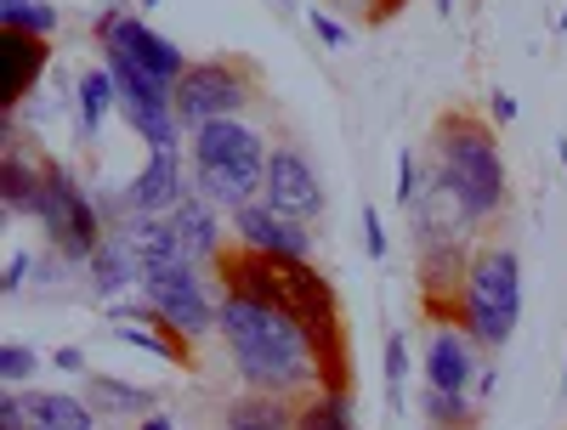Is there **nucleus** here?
Segmentation results:
<instances>
[{
  "mask_svg": "<svg viewBox=\"0 0 567 430\" xmlns=\"http://www.w3.org/2000/svg\"><path fill=\"white\" fill-rule=\"evenodd\" d=\"M227 290H245L278 312H290L318 346V363H323V386L329 391H352L347 379V323H341V301H336V283H329L312 261H290V255H256L245 244L221 250L216 261Z\"/></svg>",
  "mask_w": 567,
  "mask_h": 430,
  "instance_id": "f257e3e1",
  "label": "nucleus"
},
{
  "mask_svg": "<svg viewBox=\"0 0 567 430\" xmlns=\"http://www.w3.org/2000/svg\"><path fill=\"white\" fill-rule=\"evenodd\" d=\"M216 334L239 368V379L250 391H267V397H312L323 386V363H318V346L312 334L245 290H227L221 295V317H216Z\"/></svg>",
  "mask_w": 567,
  "mask_h": 430,
  "instance_id": "f03ea898",
  "label": "nucleus"
},
{
  "mask_svg": "<svg viewBox=\"0 0 567 430\" xmlns=\"http://www.w3.org/2000/svg\"><path fill=\"white\" fill-rule=\"evenodd\" d=\"M432 176L465 204L471 221H494V216L505 210V199H511L499 141H494L488 119L465 114V108H454V114L437 119V136H432Z\"/></svg>",
  "mask_w": 567,
  "mask_h": 430,
  "instance_id": "7ed1b4c3",
  "label": "nucleus"
},
{
  "mask_svg": "<svg viewBox=\"0 0 567 430\" xmlns=\"http://www.w3.org/2000/svg\"><path fill=\"white\" fill-rule=\"evenodd\" d=\"M187 170H194V187L216 204V210H245L261 199L267 181V136L245 119H210L199 130H187Z\"/></svg>",
  "mask_w": 567,
  "mask_h": 430,
  "instance_id": "20e7f679",
  "label": "nucleus"
},
{
  "mask_svg": "<svg viewBox=\"0 0 567 430\" xmlns=\"http://www.w3.org/2000/svg\"><path fill=\"white\" fill-rule=\"evenodd\" d=\"M460 323L471 328V340L505 352L516 323H523V255L511 244H483L471 250V272L460 290Z\"/></svg>",
  "mask_w": 567,
  "mask_h": 430,
  "instance_id": "39448f33",
  "label": "nucleus"
},
{
  "mask_svg": "<svg viewBox=\"0 0 567 430\" xmlns=\"http://www.w3.org/2000/svg\"><path fill=\"white\" fill-rule=\"evenodd\" d=\"M40 232H45V250H63L74 266H85L97 255V244L109 238V221L97 210V193H85L74 181L69 165L45 159V187H40V210H34Z\"/></svg>",
  "mask_w": 567,
  "mask_h": 430,
  "instance_id": "423d86ee",
  "label": "nucleus"
},
{
  "mask_svg": "<svg viewBox=\"0 0 567 430\" xmlns=\"http://www.w3.org/2000/svg\"><path fill=\"white\" fill-rule=\"evenodd\" d=\"M261 91V74L239 57H210V63H187L176 80V119L182 130H199L210 119H239Z\"/></svg>",
  "mask_w": 567,
  "mask_h": 430,
  "instance_id": "0eeeda50",
  "label": "nucleus"
},
{
  "mask_svg": "<svg viewBox=\"0 0 567 430\" xmlns=\"http://www.w3.org/2000/svg\"><path fill=\"white\" fill-rule=\"evenodd\" d=\"M142 295L159 306V317L182 334V340H199V334H210L216 317H221V301H210L199 266H165V272H148V277H142Z\"/></svg>",
  "mask_w": 567,
  "mask_h": 430,
  "instance_id": "6e6552de",
  "label": "nucleus"
},
{
  "mask_svg": "<svg viewBox=\"0 0 567 430\" xmlns=\"http://www.w3.org/2000/svg\"><path fill=\"white\" fill-rule=\"evenodd\" d=\"M91 34H97V45H120V52H125L131 63H142L148 74H159L165 85H176V80L187 74L182 45H176V40H165L159 29H148V23H142V12H125V7H114V0H109V7L97 12Z\"/></svg>",
  "mask_w": 567,
  "mask_h": 430,
  "instance_id": "1a4fd4ad",
  "label": "nucleus"
},
{
  "mask_svg": "<svg viewBox=\"0 0 567 430\" xmlns=\"http://www.w3.org/2000/svg\"><path fill=\"white\" fill-rule=\"evenodd\" d=\"M261 199L278 210V216H290V221H318L323 216V176L318 165L296 148V141H272V154H267V181H261Z\"/></svg>",
  "mask_w": 567,
  "mask_h": 430,
  "instance_id": "9d476101",
  "label": "nucleus"
},
{
  "mask_svg": "<svg viewBox=\"0 0 567 430\" xmlns=\"http://www.w3.org/2000/svg\"><path fill=\"white\" fill-rule=\"evenodd\" d=\"M233 244H245L256 255H290V261H312V227L278 216L267 199L233 210Z\"/></svg>",
  "mask_w": 567,
  "mask_h": 430,
  "instance_id": "9b49d317",
  "label": "nucleus"
},
{
  "mask_svg": "<svg viewBox=\"0 0 567 430\" xmlns=\"http://www.w3.org/2000/svg\"><path fill=\"white\" fill-rule=\"evenodd\" d=\"M187 193H194V170H182L176 148H148V165L125 181L131 216H171Z\"/></svg>",
  "mask_w": 567,
  "mask_h": 430,
  "instance_id": "f8f14e48",
  "label": "nucleus"
},
{
  "mask_svg": "<svg viewBox=\"0 0 567 430\" xmlns=\"http://www.w3.org/2000/svg\"><path fill=\"white\" fill-rule=\"evenodd\" d=\"M477 340H471L465 323H437L432 340H425V386H443V391H471L477 386Z\"/></svg>",
  "mask_w": 567,
  "mask_h": 430,
  "instance_id": "ddd939ff",
  "label": "nucleus"
},
{
  "mask_svg": "<svg viewBox=\"0 0 567 430\" xmlns=\"http://www.w3.org/2000/svg\"><path fill=\"white\" fill-rule=\"evenodd\" d=\"M142 277H148V266H142V255L131 250V238L120 227H109V238L97 244V255L85 261V283L97 301H114L125 290H142Z\"/></svg>",
  "mask_w": 567,
  "mask_h": 430,
  "instance_id": "4468645a",
  "label": "nucleus"
},
{
  "mask_svg": "<svg viewBox=\"0 0 567 430\" xmlns=\"http://www.w3.org/2000/svg\"><path fill=\"white\" fill-rule=\"evenodd\" d=\"M165 221H171V232H176L182 255L194 261V266H205V261L216 266V261H221V210H216V204L199 193V187H194V193H187V199H182V204H176Z\"/></svg>",
  "mask_w": 567,
  "mask_h": 430,
  "instance_id": "2eb2a0df",
  "label": "nucleus"
},
{
  "mask_svg": "<svg viewBox=\"0 0 567 430\" xmlns=\"http://www.w3.org/2000/svg\"><path fill=\"white\" fill-rule=\"evenodd\" d=\"M74 125H80V141L85 148H97V136H103V119L120 108V85L109 74V63H85L74 74Z\"/></svg>",
  "mask_w": 567,
  "mask_h": 430,
  "instance_id": "dca6fc26",
  "label": "nucleus"
},
{
  "mask_svg": "<svg viewBox=\"0 0 567 430\" xmlns=\"http://www.w3.org/2000/svg\"><path fill=\"white\" fill-rule=\"evenodd\" d=\"M85 402L97 408V419H142L159 408V391L131 386V379H114V374H85Z\"/></svg>",
  "mask_w": 567,
  "mask_h": 430,
  "instance_id": "f3484780",
  "label": "nucleus"
},
{
  "mask_svg": "<svg viewBox=\"0 0 567 430\" xmlns=\"http://www.w3.org/2000/svg\"><path fill=\"white\" fill-rule=\"evenodd\" d=\"M7 63H12V80H7V114H18L29 97H34V80L45 74V40L40 34H23V29H7Z\"/></svg>",
  "mask_w": 567,
  "mask_h": 430,
  "instance_id": "a211bd4d",
  "label": "nucleus"
},
{
  "mask_svg": "<svg viewBox=\"0 0 567 430\" xmlns=\"http://www.w3.org/2000/svg\"><path fill=\"white\" fill-rule=\"evenodd\" d=\"M29 430H97V408L74 391H29Z\"/></svg>",
  "mask_w": 567,
  "mask_h": 430,
  "instance_id": "6ab92c4d",
  "label": "nucleus"
},
{
  "mask_svg": "<svg viewBox=\"0 0 567 430\" xmlns=\"http://www.w3.org/2000/svg\"><path fill=\"white\" fill-rule=\"evenodd\" d=\"M120 232L131 238V250L142 255V266H148V272H165V266H194V261L182 255V244H176V232H171V221H165V216H131Z\"/></svg>",
  "mask_w": 567,
  "mask_h": 430,
  "instance_id": "aec40b11",
  "label": "nucleus"
},
{
  "mask_svg": "<svg viewBox=\"0 0 567 430\" xmlns=\"http://www.w3.org/2000/svg\"><path fill=\"white\" fill-rule=\"evenodd\" d=\"M221 430H296V408H290V397L250 391V397H239V402H227Z\"/></svg>",
  "mask_w": 567,
  "mask_h": 430,
  "instance_id": "412c9836",
  "label": "nucleus"
},
{
  "mask_svg": "<svg viewBox=\"0 0 567 430\" xmlns=\"http://www.w3.org/2000/svg\"><path fill=\"white\" fill-rule=\"evenodd\" d=\"M296 430H358V419H352V391L318 386V391L296 408Z\"/></svg>",
  "mask_w": 567,
  "mask_h": 430,
  "instance_id": "4be33fe9",
  "label": "nucleus"
},
{
  "mask_svg": "<svg viewBox=\"0 0 567 430\" xmlns=\"http://www.w3.org/2000/svg\"><path fill=\"white\" fill-rule=\"evenodd\" d=\"M420 413H425L432 430H471L477 424V402H471V391H443V386H425Z\"/></svg>",
  "mask_w": 567,
  "mask_h": 430,
  "instance_id": "5701e85b",
  "label": "nucleus"
},
{
  "mask_svg": "<svg viewBox=\"0 0 567 430\" xmlns=\"http://www.w3.org/2000/svg\"><path fill=\"white\" fill-rule=\"evenodd\" d=\"M381 363H386V413L403 419V386H409V334H403V328L386 334Z\"/></svg>",
  "mask_w": 567,
  "mask_h": 430,
  "instance_id": "b1692460",
  "label": "nucleus"
},
{
  "mask_svg": "<svg viewBox=\"0 0 567 430\" xmlns=\"http://www.w3.org/2000/svg\"><path fill=\"white\" fill-rule=\"evenodd\" d=\"M0 23H7V29H23V34H40V40H52L58 23H63V12L52 7V0H23V7L0 12Z\"/></svg>",
  "mask_w": 567,
  "mask_h": 430,
  "instance_id": "393cba45",
  "label": "nucleus"
},
{
  "mask_svg": "<svg viewBox=\"0 0 567 430\" xmlns=\"http://www.w3.org/2000/svg\"><path fill=\"white\" fill-rule=\"evenodd\" d=\"M392 199H398V210H403V216H414V204L425 199V165H420V154H414V148H403V154H398V187H392Z\"/></svg>",
  "mask_w": 567,
  "mask_h": 430,
  "instance_id": "a878e982",
  "label": "nucleus"
},
{
  "mask_svg": "<svg viewBox=\"0 0 567 430\" xmlns=\"http://www.w3.org/2000/svg\"><path fill=\"white\" fill-rule=\"evenodd\" d=\"M34 368H40V357H34V346H23V340H7L0 346V386H23V379H34Z\"/></svg>",
  "mask_w": 567,
  "mask_h": 430,
  "instance_id": "bb28decb",
  "label": "nucleus"
},
{
  "mask_svg": "<svg viewBox=\"0 0 567 430\" xmlns=\"http://www.w3.org/2000/svg\"><path fill=\"white\" fill-rule=\"evenodd\" d=\"M307 29L329 45V52H347V45H352V29H347L336 12H323V7H307Z\"/></svg>",
  "mask_w": 567,
  "mask_h": 430,
  "instance_id": "cd10ccee",
  "label": "nucleus"
},
{
  "mask_svg": "<svg viewBox=\"0 0 567 430\" xmlns=\"http://www.w3.org/2000/svg\"><path fill=\"white\" fill-rule=\"evenodd\" d=\"M29 272H34V250H12L7 272H0V301H18L23 283H29Z\"/></svg>",
  "mask_w": 567,
  "mask_h": 430,
  "instance_id": "c85d7f7f",
  "label": "nucleus"
},
{
  "mask_svg": "<svg viewBox=\"0 0 567 430\" xmlns=\"http://www.w3.org/2000/svg\"><path fill=\"white\" fill-rule=\"evenodd\" d=\"M363 250H369V261H386V227H381L374 204H363Z\"/></svg>",
  "mask_w": 567,
  "mask_h": 430,
  "instance_id": "c756f323",
  "label": "nucleus"
},
{
  "mask_svg": "<svg viewBox=\"0 0 567 430\" xmlns=\"http://www.w3.org/2000/svg\"><path fill=\"white\" fill-rule=\"evenodd\" d=\"M0 430H29V408H23V397L12 386L0 391Z\"/></svg>",
  "mask_w": 567,
  "mask_h": 430,
  "instance_id": "7c9ffc66",
  "label": "nucleus"
},
{
  "mask_svg": "<svg viewBox=\"0 0 567 430\" xmlns=\"http://www.w3.org/2000/svg\"><path fill=\"white\" fill-rule=\"evenodd\" d=\"M52 368H58V374H91L80 346H58V352H52Z\"/></svg>",
  "mask_w": 567,
  "mask_h": 430,
  "instance_id": "2f4dec72",
  "label": "nucleus"
},
{
  "mask_svg": "<svg viewBox=\"0 0 567 430\" xmlns=\"http://www.w3.org/2000/svg\"><path fill=\"white\" fill-rule=\"evenodd\" d=\"M488 119L494 125H511L516 119V97H511V91H494V97H488Z\"/></svg>",
  "mask_w": 567,
  "mask_h": 430,
  "instance_id": "473e14b6",
  "label": "nucleus"
},
{
  "mask_svg": "<svg viewBox=\"0 0 567 430\" xmlns=\"http://www.w3.org/2000/svg\"><path fill=\"white\" fill-rule=\"evenodd\" d=\"M136 430H176V419L154 408V413H142V419H136Z\"/></svg>",
  "mask_w": 567,
  "mask_h": 430,
  "instance_id": "72a5a7b5",
  "label": "nucleus"
},
{
  "mask_svg": "<svg viewBox=\"0 0 567 430\" xmlns=\"http://www.w3.org/2000/svg\"><path fill=\"white\" fill-rule=\"evenodd\" d=\"M369 7H374V23H381V18H392L403 7V0H369Z\"/></svg>",
  "mask_w": 567,
  "mask_h": 430,
  "instance_id": "f704fd0d",
  "label": "nucleus"
},
{
  "mask_svg": "<svg viewBox=\"0 0 567 430\" xmlns=\"http://www.w3.org/2000/svg\"><path fill=\"white\" fill-rule=\"evenodd\" d=\"M272 7H278V18H296V0H272Z\"/></svg>",
  "mask_w": 567,
  "mask_h": 430,
  "instance_id": "c9c22d12",
  "label": "nucleus"
},
{
  "mask_svg": "<svg viewBox=\"0 0 567 430\" xmlns=\"http://www.w3.org/2000/svg\"><path fill=\"white\" fill-rule=\"evenodd\" d=\"M148 7H165V0H136V12H148Z\"/></svg>",
  "mask_w": 567,
  "mask_h": 430,
  "instance_id": "e433bc0d",
  "label": "nucleus"
},
{
  "mask_svg": "<svg viewBox=\"0 0 567 430\" xmlns=\"http://www.w3.org/2000/svg\"><path fill=\"white\" fill-rule=\"evenodd\" d=\"M556 159H561V170H567V141H556Z\"/></svg>",
  "mask_w": 567,
  "mask_h": 430,
  "instance_id": "4c0bfd02",
  "label": "nucleus"
},
{
  "mask_svg": "<svg viewBox=\"0 0 567 430\" xmlns=\"http://www.w3.org/2000/svg\"><path fill=\"white\" fill-rule=\"evenodd\" d=\"M437 12H443V18H449V12H454V0H437Z\"/></svg>",
  "mask_w": 567,
  "mask_h": 430,
  "instance_id": "58836bf2",
  "label": "nucleus"
},
{
  "mask_svg": "<svg viewBox=\"0 0 567 430\" xmlns=\"http://www.w3.org/2000/svg\"><path fill=\"white\" fill-rule=\"evenodd\" d=\"M12 7H23V0H0V12H12Z\"/></svg>",
  "mask_w": 567,
  "mask_h": 430,
  "instance_id": "ea45409f",
  "label": "nucleus"
},
{
  "mask_svg": "<svg viewBox=\"0 0 567 430\" xmlns=\"http://www.w3.org/2000/svg\"><path fill=\"white\" fill-rule=\"evenodd\" d=\"M561 397H567V363H561Z\"/></svg>",
  "mask_w": 567,
  "mask_h": 430,
  "instance_id": "a19ab883",
  "label": "nucleus"
},
{
  "mask_svg": "<svg viewBox=\"0 0 567 430\" xmlns=\"http://www.w3.org/2000/svg\"><path fill=\"white\" fill-rule=\"evenodd\" d=\"M556 34H567V12H561V23H556Z\"/></svg>",
  "mask_w": 567,
  "mask_h": 430,
  "instance_id": "79ce46f5",
  "label": "nucleus"
},
{
  "mask_svg": "<svg viewBox=\"0 0 567 430\" xmlns=\"http://www.w3.org/2000/svg\"><path fill=\"white\" fill-rule=\"evenodd\" d=\"M352 7H369V0H352Z\"/></svg>",
  "mask_w": 567,
  "mask_h": 430,
  "instance_id": "37998d69",
  "label": "nucleus"
}]
</instances>
